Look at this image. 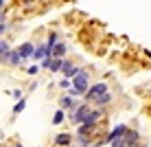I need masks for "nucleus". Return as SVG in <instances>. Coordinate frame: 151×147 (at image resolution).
I'll return each mask as SVG.
<instances>
[{
    "label": "nucleus",
    "mask_w": 151,
    "mask_h": 147,
    "mask_svg": "<svg viewBox=\"0 0 151 147\" xmlns=\"http://www.w3.org/2000/svg\"><path fill=\"white\" fill-rule=\"evenodd\" d=\"M88 83H90V75H88L86 70H79V75H77V77H72L70 86H72V90H75V92L86 94V90H88Z\"/></svg>",
    "instance_id": "nucleus-1"
},
{
    "label": "nucleus",
    "mask_w": 151,
    "mask_h": 147,
    "mask_svg": "<svg viewBox=\"0 0 151 147\" xmlns=\"http://www.w3.org/2000/svg\"><path fill=\"white\" fill-rule=\"evenodd\" d=\"M105 92H110V90H107V83L101 81V83H94V86L88 88V90H86V97H88V101H99Z\"/></svg>",
    "instance_id": "nucleus-2"
},
{
    "label": "nucleus",
    "mask_w": 151,
    "mask_h": 147,
    "mask_svg": "<svg viewBox=\"0 0 151 147\" xmlns=\"http://www.w3.org/2000/svg\"><path fill=\"white\" fill-rule=\"evenodd\" d=\"M88 112H90V106H88V103H81V106H77L72 112H68V119L72 121V123H79V125H81Z\"/></svg>",
    "instance_id": "nucleus-3"
},
{
    "label": "nucleus",
    "mask_w": 151,
    "mask_h": 147,
    "mask_svg": "<svg viewBox=\"0 0 151 147\" xmlns=\"http://www.w3.org/2000/svg\"><path fill=\"white\" fill-rule=\"evenodd\" d=\"M33 57L35 62H42V59H48L50 57V49H48V44H42V46H35L33 49Z\"/></svg>",
    "instance_id": "nucleus-4"
},
{
    "label": "nucleus",
    "mask_w": 151,
    "mask_h": 147,
    "mask_svg": "<svg viewBox=\"0 0 151 147\" xmlns=\"http://www.w3.org/2000/svg\"><path fill=\"white\" fill-rule=\"evenodd\" d=\"M33 49H35V46L31 44V42H24L22 46H18V49H15V53H18V55H20V59L24 62V59H29V57L33 55Z\"/></svg>",
    "instance_id": "nucleus-5"
},
{
    "label": "nucleus",
    "mask_w": 151,
    "mask_h": 147,
    "mask_svg": "<svg viewBox=\"0 0 151 147\" xmlns=\"http://www.w3.org/2000/svg\"><path fill=\"white\" fill-rule=\"evenodd\" d=\"M101 117H103V112H101V110H90V112L86 114V119H83V123H81V125H90V127H94V125H96V121L101 119Z\"/></svg>",
    "instance_id": "nucleus-6"
},
{
    "label": "nucleus",
    "mask_w": 151,
    "mask_h": 147,
    "mask_svg": "<svg viewBox=\"0 0 151 147\" xmlns=\"http://www.w3.org/2000/svg\"><path fill=\"white\" fill-rule=\"evenodd\" d=\"M79 70H81V68L72 66L70 62H61V72L66 75V79H72V77H77V75H79Z\"/></svg>",
    "instance_id": "nucleus-7"
},
{
    "label": "nucleus",
    "mask_w": 151,
    "mask_h": 147,
    "mask_svg": "<svg viewBox=\"0 0 151 147\" xmlns=\"http://www.w3.org/2000/svg\"><path fill=\"white\" fill-rule=\"evenodd\" d=\"M72 140H75V136H70V134H57L53 143H55L57 147H68Z\"/></svg>",
    "instance_id": "nucleus-8"
},
{
    "label": "nucleus",
    "mask_w": 151,
    "mask_h": 147,
    "mask_svg": "<svg viewBox=\"0 0 151 147\" xmlns=\"http://www.w3.org/2000/svg\"><path fill=\"white\" fill-rule=\"evenodd\" d=\"M66 44H55L53 49H50V57L53 59H64V55H66Z\"/></svg>",
    "instance_id": "nucleus-9"
},
{
    "label": "nucleus",
    "mask_w": 151,
    "mask_h": 147,
    "mask_svg": "<svg viewBox=\"0 0 151 147\" xmlns=\"http://www.w3.org/2000/svg\"><path fill=\"white\" fill-rule=\"evenodd\" d=\"M127 125H116V127H114L112 130V132H110V136H107V140H110V143H112V140H116V138H121V136L125 134V132H127Z\"/></svg>",
    "instance_id": "nucleus-10"
},
{
    "label": "nucleus",
    "mask_w": 151,
    "mask_h": 147,
    "mask_svg": "<svg viewBox=\"0 0 151 147\" xmlns=\"http://www.w3.org/2000/svg\"><path fill=\"white\" fill-rule=\"evenodd\" d=\"M59 106H61L59 110H70V112H72V110L77 108V101H72L70 97H64V99L59 101Z\"/></svg>",
    "instance_id": "nucleus-11"
},
{
    "label": "nucleus",
    "mask_w": 151,
    "mask_h": 147,
    "mask_svg": "<svg viewBox=\"0 0 151 147\" xmlns=\"http://www.w3.org/2000/svg\"><path fill=\"white\" fill-rule=\"evenodd\" d=\"M61 62L64 59H53V57H50V66H48V70H61Z\"/></svg>",
    "instance_id": "nucleus-12"
},
{
    "label": "nucleus",
    "mask_w": 151,
    "mask_h": 147,
    "mask_svg": "<svg viewBox=\"0 0 151 147\" xmlns=\"http://www.w3.org/2000/svg\"><path fill=\"white\" fill-rule=\"evenodd\" d=\"M64 117H66V114H64V110H57V112H55V117H53V123H55V125L64 123Z\"/></svg>",
    "instance_id": "nucleus-13"
},
{
    "label": "nucleus",
    "mask_w": 151,
    "mask_h": 147,
    "mask_svg": "<svg viewBox=\"0 0 151 147\" xmlns=\"http://www.w3.org/2000/svg\"><path fill=\"white\" fill-rule=\"evenodd\" d=\"M92 130H94V127H90V125H79V136L83 138V136L92 134Z\"/></svg>",
    "instance_id": "nucleus-14"
},
{
    "label": "nucleus",
    "mask_w": 151,
    "mask_h": 147,
    "mask_svg": "<svg viewBox=\"0 0 151 147\" xmlns=\"http://www.w3.org/2000/svg\"><path fill=\"white\" fill-rule=\"evenodd\" d=\"M24 108H27V101H22V99H20V101H18V103L13 106V114H20V112H22Z\"/></svg>",
    "instance_id": "nucleus-15"
},
{
    "label": "nucleus",
    "mask_w": 151,
    "mask_h": 147,
    "mask_svg": "<svg viewBox=\"0 0 151 147\" xmlns=\"http://www.w3.org/2000/svg\"><path fill=\"white\" fill-rule=\"evenodd\" d=\"M110 101H112V94H110V92H105V94H103V97L99 99L96 103H99V106H105V103H110Z\"/></svg>",
    "instance_id": "nucleus-16"
},
{
    "label": "nucleus",
    "mask_w": 151,
    "mask_h": 147,
    "mask_svg": "<svg viewBox=\"0 0 151 147\" xmlns=\"http://www.w3.org/2000/svg\"><path fill=\"white\" fill-rule=\"evenodd\" d=\"M9 51H11V49H9V44H7L4 40H0V57H2V55H7Z\"/></svg>",
    "instance_id": "nucleus-17"
},
{
    "label": "nucleus",
    "mask_w": 151,
    "mask_h": 147,
    "mask_svg": "<svg viewBox=\"0 0 151 147\" xmlns=\"http://www.w3.org/2000/svg\"><path fill=\"white\" fill-rule=\"evenodd\" d=\"M46 44H48V49H53V46L57 44V33H50V35H48V42H46Z\"/></svg>",
    "instance_id": "nucleus-18"
},
{
    "label": "nucleus",
    "mask_w": 151,
    "mask_h": 147,
    "mask_svg": "<svg viewBox=\"0 0 151 147\" xmlns=\"http://www.w3.org/2000/svg\"><path fill=\"white\" fill-rule=\"evenodd\" d=\"M77 145H79V147H88V145H90V140H86V138H81V136H77Z\"/></svg>",
    "instance_id": "nucleus-19"
},
{
    "label": "nucleus",
    "mask_w": 151,
    "mask_h": 147,
    "mask_svg": "<svg viewBox=\"0 0 151 147\" xmlns=\"http://www.w3.org/2000/svg\"><path fill=\"white\" fill-rule=\"evenodd\" d=\"M27 72H29V75H37V72H40V66H29Z\"/></svg>",
    "instance_id": "nucleus-20"
},
{
    "label": "nucleus",
    "mask_w": 151,
    "mask_h": 147,
    "mask_svg": "<svg viewBox=\"0 0 151 147\" xmlns=\"http://www.w3.org/2000/svg\"><path fill=\"white\" fill-rule=\"evenodd\" d=\"M11 94H13V97H15V99H22V90H20V88H18V90H13Z\"/></svg>",
    "instance_id": "nucleus-21"
},
{
    "label": "nucleus",
    "mask_w": 151,
    "mask_h": 147,
    "mask_svg": "<svg viewBox=\"0 0 151 147\" xmlns=\"http://www.w3.org/2000/svg\"><path fill=\"white\" fill-rule=\"evenodd\" d=\"M59 86H61V88H70V79H64V81H59Z\"/></svg>",
    "instance_id": "nucleus-22"
},
{
    "label": "nucleus",
    "mask_w": 151,
    "mask_h": 147,
    "mask_svg": "<svg viewBox=\"0 0 151 147\" xmlns=\"http://www.w3.org/2000/svg\"><path fill=\"white\" fill-rule=\"evenodd\" d=\"M4 29H7V24H4V22H0V33H2Z\"/></svg>",
    "instance_id": "nucleus-23"
},
{
    "label": "nucleus",
    "mask_w": 151,
    "mask_h": 147,
    "mask_svg": "<svg viewBox=\"0 0 151 147\" xmlns=\"http://www.w3.org/2000/svg\"><path fill=\"white\" fill-rule=\"evenodd\" d=\"M2 2H4V0H0V9H2Z\"/></svg>",
    "instance_id": "nucleus-24"
}]
</instances>
